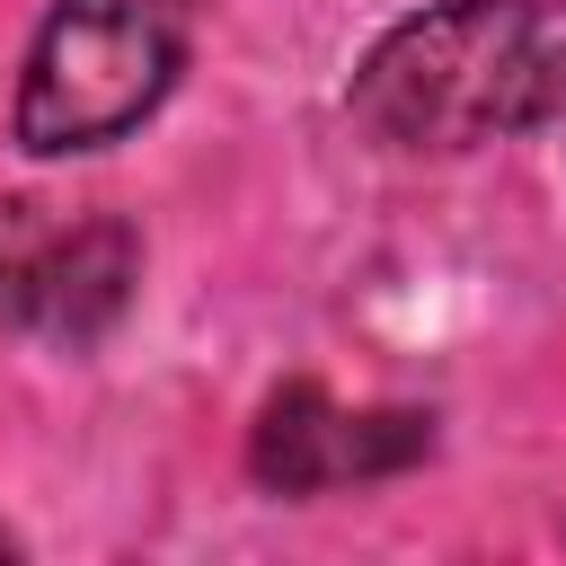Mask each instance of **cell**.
I'll return each mask as SVG.
<instances>
[{"label": "cell", "instance_id": "2", "mask_svg": "<svg viewBox=\"0 0 566 566\" xmlns=\"http://www.w3.org/2000/svg\"><path fill=\"white\" fill-rule=\"evenodd\" d=\"M195 0H62L18 80V142L35 159L124 142L186 71Z\"/></svg>", "mask_w": 566, "mask_h": 566}, {"label": "cell", "instance_id": "3", "mask_svg": "<svg viewBox=\"0 0 566 566\" xmlns=\"http://www.w3.org/2000/svg\"><path fill=\"white\" fill-rule=\"evenodd\" d=\"M424 451H433L424 416H407V407L345 416L318 380L274 389L265 416H256V433H248V469L274 495H318V486H345V478H389V469H407Z\"/></svg>", "mask_w": 566, "mask_h": 566}, {"label": "cell", "instance_id": "4", "mask_svg": "<svg viewBox=\"0 0 566 566\" xmlns=\"http://www.w3.org/2000/svg\"><path fill=\"white\" fill-rule=\"evenodd\" d=\"M133 274H142L133 230H124V221H80V230L27 239V248L0 265V301H9L27 327L80 345V336H97V327L124 310Z\"/></svg>", "mask_w": 566, "mask_h": 566}, {"label": "cell", "instance_id": "1", "mask_svg": "<svg viewBox=\"0 0 566 566\" xmlns=\"http://www.w3.org/2000/svg\"><path fill=\"white\" fill-rule=\"evenodd\" d=\"M566 115V0H442L354 71V124L389 150H486Z\"/></svg>", "mask_w": 566, "mask_h": 566}]
</instances>
